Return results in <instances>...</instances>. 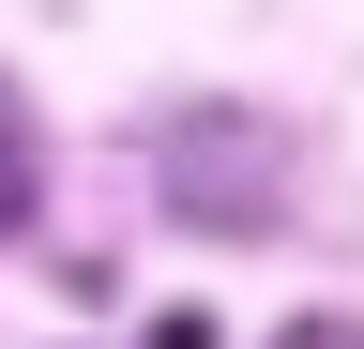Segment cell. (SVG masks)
I'll return each instance as SVG.
<instances>
[{
    "label": "cell",
    "instance_id": "cell-1",
    "mask_svg": "<svg viewBox=\"0 0 364 349\" xmlns=\"http://www.w3.org/2000/svg\"><path fill=\"white\" fill-rule=\"evenodd\" d=\"M31 198H46V137H31V107L0 92V243L31 228Z\"/></svg>",
    "mask_w": 364,
    "mask_h": 349
}]
</instances>
